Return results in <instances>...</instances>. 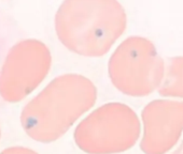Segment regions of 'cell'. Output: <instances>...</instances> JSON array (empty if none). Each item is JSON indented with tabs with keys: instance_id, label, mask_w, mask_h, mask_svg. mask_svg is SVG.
<instances>
[{
	"instance_id": "cell-1",
	"label": "cell",
	"mask_w": 183,
	"mask_h": 154,
	"mask_svg": "<svg viewBox=\"0 0 183 154\" xmlns=\"http://www.w3.org/2000/svg\"><path fill=\"white\" fill-rule=\"evenodd\" d=\"M119 60L120 80L127 92L147 95L160 88L166 62L151 41L143 38L126 41Z\"/></svg>"
},
{
	"instance_id": "cell-2",
	"label": "cell",
	"mask_w": 183,
	"mask_h": 154,
	"mask_svg": "<svg viewBox=\"0 0 183 154\" xmlns=\"http://www.w3.org/2000/svg\"><path fill=\"white\" fill-rule=\"evenodd\" d=\"M145 134L142 149L147 154H165L178 143L183 133V101L156 100L143 111Z\"/></svg>"
},
{
	"instance_id": "cell-3",
	"label": "cell",
	"mask_w": 183,
	"mask_h": 154,
	"mask_svg": "<svg viewBox=\"0 0 183 154\" xmlns=\"http://www.w3.org/2000/svg\"><path fill=\"white\" fill-rule=\"evenodd\" d=\"M158 91L163 96L183 100V56L170 58Z\"/></svg>"
},
{
	"instance_id": "cell-4",
	"label": "cell",
	"mask_w": 183,
	"mask_h": 154,
	"mask_svg": "<svg viewBox=\"0 0 183 154\" xmlns=\"http://www.w3.org/2000/svg\"><path fill=\"white\" fill-rule=\"evenodd\" d=\"M171 154H183V141H182V143L180 145V147H179L178 149L176 150L174 153H171Z\"/></svg>"
}]
</instances>
